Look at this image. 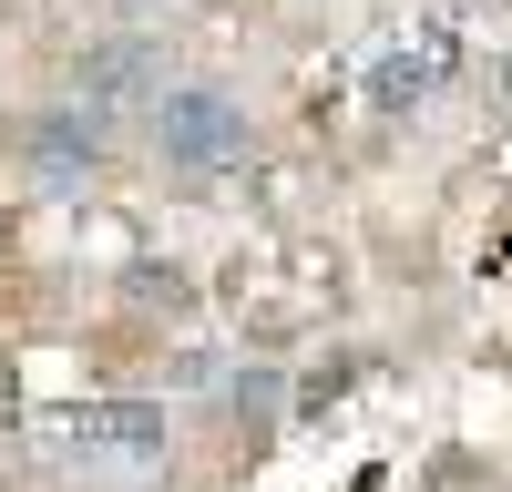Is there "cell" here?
Returning <instances> with one entry per match:
<instances>
[{
  "label": "cell",
  "mask_w": 512,
  "mask_h": 492,
  "mask_svg": "<svg viewBox=\"0 0 512 492\" xmlns=\"http://www.w3.org/2000/svg\"><path fill=\"white\" fill-rule=\"evenodd\" d=\"M103 164H113V113L62 103V113H41V123H31V185L72 195V185H93Z\"/></svg>",
  "instance_id": "obj_3"
},
{
  "label": "cell",
  "mask_w": 512,
  "mask_h": 492,
  "mask_svg": "<svg viewBox=\"0 0 512 492\" xmlns=\"http://www.w3.org/2000/svg\"><path fill=\"white\" fill-rule=\"evenodd\" d=\"M451 72H461V31H451V21H431L420 41H390V52L369 62V103H379V113H420Z\"/></svg>",
  "instance_id": "obj_5"
},
{
  "label": "cell",
  "mask_w": 512,
  "mask_h": 492,
  "mask_svg": "<svg viewBox=\"0 0 512 492\" xmlns=\"http://www.w3.org/2000/svg\"><path fill=\"white\" fill-rule=\"evenodd\" d=\"M134 298H144V308H185V277H175V267H164V277L134 267Z\"/></svg>",
  "instance_id": "obj_6"
},
{
  "label": "cell",
  "mask_w": 512,
  "mask_h": 492,
  "mask_svg": "<svg viewBox=\"0 0 512 492\" xmlns=\"http://www.w3.org/2000/svg\"><path fill=\"white\" fill-rule=\"evenodd\" d=\"M62 451H72V462H123V472H144V462H164V410H154V400L62 410Z\"/></svg>",
  "instance_id": "obj_2"
},
{
  "label": "cell",
  "mask_w": 512,
  "mask_h": 492,
  "mask_svg": "<svg viewBox=\"0 0 512 492\" xmlns=\"http://www.w3.org/2000/svg\"><path fill=\"white\" fill-rule=\"evenodd\" d=\"M72 93H82V113L154 103V93H164V41H144V31H113V41H93V52H82V72H72Z\"/></svg>",
  "instance_id": "obj_4"
},
{
  "label": "cell",
  "mask_w": 512,
  "mask_h": 492,
  "mask_svg": "<svg viewBox=\"0 0 512 492\" xmlns=\"http://www.w3.org/2000/svg\"><path fill=\"white\" fill-rule=\"evenodd\" d=\"M154 144L175 175H216V164L246 154V103L216 93V82H175V93L154 103Z\"/></svg>",
  "instance_id": "obj_1"
},
{
  "label": "cell",
  "mask_w": 512,
  "mask_h": 492,
  "mask_svg": "<svg viewBox=\"0 0 512 492\" xmlns=\"http://www.w3.org/2000/svg\"><path fill=\"white\" fill-rule=\"evenodd\" d=\"M113 11H134V0H113Z\"/></svg>",
  "instance_id": "obj_7"
},
{
  "label": "cell",
  "mask_w": 512,
  "mask_h": 492,
  "mask_svg": "<svg viewBox=\"0 0 512 492\" xmlns=\"http://www.w3.org/2000/svg\"><path fill=\"white\" fill-rule=\"evenodd\" d=\"M502 82H512V62H502Z\"/></svg>",
  "instance_id": "obj_8"
}]
</instances>
